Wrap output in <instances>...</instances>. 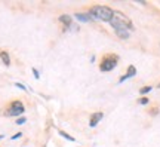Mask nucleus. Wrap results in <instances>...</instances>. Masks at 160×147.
Segmentation results:
<instances>
[{"label": "nucleus", "instance_id": "obj_4", "mask_svg": "<svg viewBox=\"0 0 160 147\" xmlns=\"http://www.w3.org/2000/svg\"><path fill=\"white\" fill-rule=\"evenodd\" d=\"M24 104L21 101H13L9 106V110H8V114L9 116H19V114L24 112Z\"/></svg>", "mask_w": 160, "mask_h": 147}, {"label": "nucleus", "instance_id": "obj_17", "mask_svg": "<svg viewBox=\"0 0 160 147\" xmlns=\"http://www.w3.org/2000/svg\"><path fill=\"white\" fill-rule=\"evenodd\" d=\"M15 85H17L18 88H21V89H25V86H24V85H21V83H15Z\"/></svg>", "mask_w": 160, "mask_h": 147}, {"label": "nucleus", "instance_id": "obj_8", "mask_svg": "<svg viewBox=\"0 0 160 147\" xmlns=\"http://www.w3.org/2000/svg\"><path fill=\"white\" fill-rule=\"evenodd\" d=\"M0 60L3 61V64H5V66H9V64H11V58H9V54H8V52H5V51L0 52Z\"/></svg>", "mask_w": 160, "mask_h": 147}, {"label": "nucleus", "instance_id": "obj_18", "mask_svg": "<svg viewBox=\"0 0 160 147\" xmlns=\"http://www.w3.org/2000/svg\"><path fill=\"white\" fill-rule=\"evenodd\" d=\"M2 138H3V135H0V140H2Z\"/></svg>", "mask_w": 160, "mask_h": 147}, {"label": "nucleus", "instance_id": "obj_13", "mask_svg": "<svg viewBox=\"0 0 160 147\" xmlns=\"http://www.w3.org/2000/svg\"><path fill=\"white\" fill-rule=\"evenodd\" d=\"M22 123H25V118H19V119H17V125H22Z\"/></svg>", "mask_w": 160, "mask_h": 147}, {"label": "nucleus", "instance_id": "obj_7", "mask_svg": "<svg viewBox=\"0 0 160 147\" xmlns=\"http://www.w3.org/2000/svg\"><path fill=\"white\" fill-rule=\"evenodd\" d=\"M135 74H137V68L133 67V66H131V67L128 68V73H126L125 76H122V77H120V83H122V82H125L126 79L132 77V76H135Z\"/></svg>", "mask_w": 160, "mask_h": 147}, {"label": "nucleus", "instance_id": "obj_2", "mask_svg": "<svg viewBox=\"0 0 160 147\" xmlns=\"http://www.w3.org/2000/svg\"><path fill=\"white\" fill-rule=\"evenodd\" d=\"M110 24H111V27L114 30H133L131 19L126 15H123L122 12H117V11L114 12V17L110 21Z\"/></svg>", "mask_w": 160, "mask_h": 147}, {"label": "nucleus", "instance_id": "obj_9", "mask_svg": "<svg viewBox=\"0 0 160 147\" xmlns=\"http://www.w3.org/2000/svg\"><path fill=\"white\" fill-rule=\"evenodd\" d=\"M116 33L120 39H128L129 37V30H116Z\"/></svg>", "mask_w": 160, "mask_h": 147}, {"label": "nucleus", "instance_id": "obj_14", "mask_svg": "<svg viewBox=\"0 0 160 147\" xmlns=\"http://www.w3.org/2000/svg\"><path fill=\"white\" fill-rule=\"evenodd\" d=\"M147 102H148V100H147V98H145V97H144V98H141V100H139V104H147Z\"/></svg>", "mask_w": 160, "mask_h": 147}, {"label": "nucleus", "instance_id": "obj_3", "mask_svg": "<svg viewBox=\"0 0 160 147\" xmlns=\"http://www.w3.org/2000/svg\"><path fill=\"white\" fill-rule=\"evenodd\" d=\"M116 66H117V57H108L101 62L99 68H101V71H111Z\"/></svg>", "mask_w": 160, "mask_h": 147}, {"label": "nucleus", "instance_id": "obj_10", "mask_svg": "<svg viewBox=\"0 0 160 147\" xmlns=\"http://www.w3.org/2000/svg\"><path fill=\"white\" fill-rule=\"evenodd\" d=\"M59 21L62 24H65V25H70V24H71V17H70V15H61V17H59Z\"/></svg>", "mask_w": 160, "mask_h": 147}, {"label": "nucleus", "instance_id": "obj_16", "mask_svg": "<svg viewBox=\"0 0 160 147\" xmlns=\"http://www.w3.org/2000/svg\"><path fill=\"white\" fill-rule=\"evenodd\" d=\"M21 137V132H18V134H15V135L12 137V140H17V138H19Z\"/></svg>", "mask_w": 160, "mask_h": 147}, {"label": "nucleus", "instance_id": "obj_11", "mask_svg": "<svg viewBox=\"0 0 160 147\" xmlns=\"http://www.w3.org/2000/svg\"><path fill=\"white\" fill-rule=\"evenodd\" d=\"M59 135L64 137V138H67V140H70V141H74V137H71V135H68V134H65L64 131H59Z\"/></svg>", "mask_w": 160, "mask_h": 147}, {"label": "nucleus", "instance_id": "obj_6", "mask_svg": "<svg viewBox=\"0 0 160 147\" xmlns=\"http://www.w3.org/2000/svg\"><path fill=\"white\" fill-rule=\"evenodd\" d=\"M102 116L104 114L101 113V112H98V113H93L91 116V120H89V125H91L92 128H93V126H97L98 125V122H99V120H101V119H102Z\"/></svg>", "mask_w": 160, "mask_h": 147}, {"label": "nucleus", "instance_id": "obj_5", "mask_svg": "<svg viewBox=\"0 0 160 147\" xmlns=\"http://www.w3.org/2000/svg\"><path fill=\"white\" fill-rule=\"evenodd\" d=\"M74 17H76V19H79L80 23H91V21L95 19V17L91 15L89 12H88V13H76Z\"/></svg>", "mask_w": 160, "mask_h": 147}, {"label": "nucleus", "instance_id": "obj_15", "mask_svg": "<svg viewBox=\"0 0 160 147\" xmlns=\"http://www.w3.org/2000/svg\"><path fill=\"white\" fill-rule=\"evenodd\" d=\"M33 73H34L36 79H39V71H37V70H36V68H33Z\"/></svg>", "mask_w": 160, "mask_h": 147}, {"label": "nucleus", "instance_id": "obj_12", "mask_svg": "<svg viewBox=\"0 0 160 147\" xmlns=\"http://www.w3.org/2000/svg\"><path fill=\"white\" fill-rule=\"evenodd\" d=\"M150 91H151V86H144L139 89V92H141V95H144V94H148Z\"/></svg>", "mask_w": 160, "mask_h": 147}, {"label": "nucleus", "instance_id": "obj_1", "mask_svg": "<svg viewBox=\"0 0 160 147\" xmlns=\"http://www.w3.org/2000/svg\"><path fill=\"white\" fill-rule=\"evenodd\" d=\"M89 13L93 15L97 19L107 21V23H110V21L113 19V17H114V11H113V9H110L108 6H102V5L92 6V9H91Z\"/></svg>", "mask_w": 160, "mask_h": 147}, {"label": "nucleus", "instance_id": "obj_19", "mask_svg": "<svg viewBox=\"0 0 160 147\" xmlns=\"http://www.w3.org/2000/svg\"><path fill=\"white\" fill-rule=\"evenodd\" d=\"M159 88H160V83H159Z\"/></svg>", "mask_w": 160, "mask_h": 147}]
</instances>
